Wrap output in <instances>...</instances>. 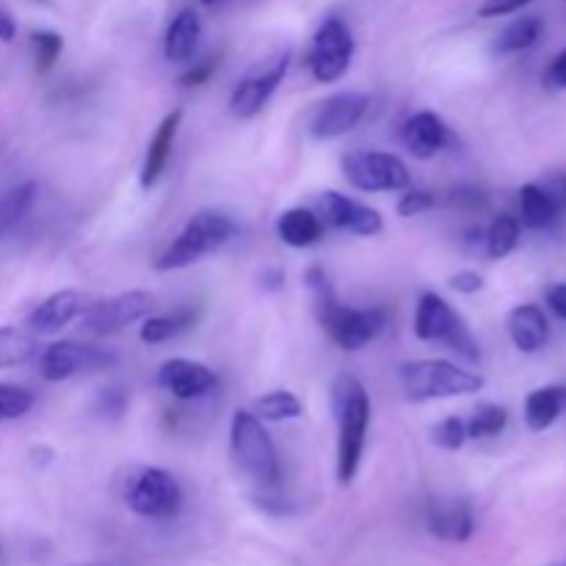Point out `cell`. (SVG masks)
<instances>
[{"mask_svg": "<svg viewBox=\"0 0 566 566\" xmlns=\"http://www.w3.org/2000/svg\"><path fill=\"white\" fill-rule=\"evenodd\" d=\"M304 282H307L310 296H313L318 324L343 352H363L387 329L390 315L385 307H348V304H343L321 265H313L304 274Z\"/></svg>", "mask_w": 566, "mask_h": 566, "instance_id": "obj_1", "label": "cell"}, {"mask_svg": "<svg viewBox=\"0 0 566 566\" xmlns=\"http://www.w3.org/2000/svg\"><path fill=\"white\" fill-rule=\"evenodd\" d=\"M230 451L235 459L238 470L258 486V506L269 512H282L276 503V486L282 481L280 453H276L274 440L265 431L263 420L249 409H235L230 420Z\"/></svg>", "mask_w": 566, "mask_h": 566, "instance_id": "obj_2", "label": "cell"}, {"mask_svg": "<svg viewBox=\"0 0 566 566\" xmlns=\"http://www.w3.org/2000/svg\"><path fill=\"white\" fill-rule=\"evenodd\" d=\"M332 412L337 426V481L348 486L363 464L370 426V396L357 376H337L332 385Z\"/></svg>", "mask_w": 566, "mask_h": 566, "instance_id": "obj_3", "label": "cell"}, {"mask_svg": "<svg viewBox=\"0 0 566 566\" xmlns=\"http://www.w3.org/2000/svg\"><path fill=\"white\" fill-rule=\"evenodd\" d=\"M238 235V224L230 216L219 213V210H199L186 221L175 241L158 254L155 269L158 271H180L188 265L199 263L208 254L219 252L221 247Z\"/></svg>", "mask_w": 566, "mask_h": 566, "instance_id": "obj_4", "label": "cell"}, {"mask_svg": "<svg viewBox=\"0 0 566 566\" xmlns=\"http://www.w3.org/2000/svg\"><path fill=\"white\" fill-rule=\"evenodd\" d=\"M401 390L409 401H446V398L473 396L484 390V379L475 370L448 359H415L398 370Z\"/></svg>", "mask_w": 566, "mask_h": 566, "instance_id": "obj_5", "label": "cell"}, {"mask_svg": "<svg viewBox=\"0 0 566 566\" xmlns=\"http://www.w3.org/2000/svg\"><path fill=\"white\" fill-rule=\"evenodd\" d=\"M415 337L423 343H440L448 352L459 354L470 365L481 363V346L470 332L468 321L440 296V293H423L415 310Z\"/></svg>", "mask_w": 566, "mask_h": 566, "instance_id": "obj_6", "label": "cell"}, {"mask_svg": "<svg viewBox=\"0 0 566 566\" xmlns=\"http://www.w3.org/2000/svg\"><path fill=\"white\" fill-rule=\"evenodd\" d=\"M340 169L348 186L365 193L407 191L412 182L407 164L398 155L379 153V149H354L343 155Z\"/></svg>", "mask_w": 566, "mask_h": 566, "instance_id": "obj_7", "label": "cell"}, {"mask_svg": "<svg viewBox=\"0 0 566 566\" xmlns=\"http://www.w3.org/2000/svg\"><path fill=\"white\" fill-rule=\"evenodd\" d=\"M127 509L144 520H164L177 517L182 509V490L175 475L164 468H144L127 486Z\"/></svg>", "mask_w": 566, "mask_h": 566, "instance_id": "obj_8", "label": "cell"}, {"mask_svg": "<svg viewBox=\"0 0 566 566\" xmlns=\"http://www.w3.org/2000/svg\"><path fill=\"white\" fill-rule=\"evenodd\" d=\"M354 59V33L340 17H326L313 33L307 66L318 83H337Z\"/></svg>", "mask_w": 566, "mask_h": 566, "instance_id": "obj_9", "label": "cell"}, {"mask_svg": "<svg viewBox=\"0 0 566 566\" xmlns=\"http://www.w3.org/2000/svg\"><path fill=\"white\" fill-rule=\"evenodd\" d=\"M287 64H291V50L285 48L276 55H271L269 61L254 66V70H249L238 81V86L232 88L230 114L238 116V119H252V116H258L265 108V103L274 97L276 88H280Z\"/></svg>", "mask_w": 566, "mask_h": 566, "instance_id": "obj_10", "label": "cell"}, {"mask_svg": "<svg viewBox=\"0 0 566 566\" xmlns=\"http://www.w3.org/2000/svg\"><path fill=\"white\" fill-rule=\"evenodd\" d=\"M155 307V296L147 291H127L105 298V302L88 304L83 318V329L97 337H111L125 332L127 326L144 321Z\"/></svg>", "mask_w": 566, "mask_h": 566, "instance_id": "obj_11", "label": "cell"}, {"mask_svg": "<svg viewBox=\"0 0 566 566\" xmlns=\"http://www.w3.org/2000/svg\"><path fill=\"white\" fill-rule=\"evenodd\" d=\"M116 357L105 348L86 346V343L61 340L39 354V374L44 381H66L77 374H92L114 365Z\"/></svg>", "mask_w": 566, "mask_h": 566, "instance_id": "obj_12", "label": "cell"}, {"mask_svg": "<svg viewBox=\"0 0 566 566\" xmlns=\"http://www.w3.org/2000/svg\"><path fill=\"white\" fill-rule=\"evenodd\" d=\"M368 108L370 97L363 92L332 94L329 99H324L315 108L313 119H310V136L318 138V142H332V138L346 136V133H352L363 122Z\"/></svg>", "mask_w": 566, "mask_h": 566, "instance_id": "obj_13", "label": "cell"}, {"mask_svg": "<svg viewBox=\"0 0 566 566\" xmlns=\"http://www.w3.org/2000/svg\"><path fill=\"white\" fill-rule=\"evenodd\" d=\"M315 205H318L321 221L326 227H335V230L352 232L359 238H374L385 230V219H381L379 210L368 208V205L357 202L340 191H321Z\"/></svg>", "mask_w": 566, "mask_h": 566, "instance_id": "obj_14", "label": "cell"}, {"mask_svg": "<svg viewBox=\"0 0 566 566\" xmlns=\"http://www.w3.org/2000/svg\"><path fill=\"white\" fill-rule=\"evenodd\" d=\"M158 387L177 401H197L219 387V376L197 359L175 357L158 368Z\"/></svg>", "mask_w": 566, "mask_h": 566, "instance_id": "obj_15", "label": "cell"}, {"mask_svg": "<svg viewBox=\"0 0 566 566\" xmlns=\"http://www.w3.org/2000/svg\"><path fill=\"white\" fill-rule=\"evenodd\" d=\"M401 142L418 160H431L442 149L453 147L457 136H453V130L440 114H434V111H418V114H412L401 125Z\"/></svg>", "mask_w": 566, "mask_h": 566, "instance_id": "obj_16", "label": "cell"}, {"mask_svg": "<svg viewBox=\"0 0 566 566\" xmlns=\"http://www.w3.org/2000/svg\"><path fill=\"white\" fill-rule=\"evenodd\" d=\"M426 528L434 539L464 545L475 534V514L468 501L457 497H437L426 506Z\"/></svg>", "mask_w": 566, "mask_h": 566, "instance_id": "obj_17", "label": "cell"}, {"mask_svg": "<svg viewBox=\"0 0 566 566\" xmlns=\"http://www.w3.org/2000/svg\"><path fill=\"white\" fill-rule=\"evenodd\" d=\"M86 307V296L81 291H55L31 310L25 326L31 335H55L81 318Z\"/></svg>", "mask_w": 566, "mask_h": 566, "instance_id": "obj_18", "label": "cell"}, {"mask_svg": "<svg viewBox=\"0 0 566 566\" xmlns=\"http://www.w3.org/2000/svg\"><path fill=\"white\" fill-rule=\"evenodd\" d=\"M180 122H182V111L175 108L160 119L158 127H155L153 138H149L147 144V155H144L142 175H138V182H142L144 191L158 186V180L164 177L166 166H169V158H171V149H175V138H177V130H180Z\"/></svg>", "mask_w": 566, "mask_h": 566, "instance_id": "obj_19", "label": "cell"}, {"mask_svg": "<svg viewBox=\"0 0 566 566\" xmlns=\"http://www.w3.org/2000/svg\"><path fill=\"white\" fill-rule=\"evenodd\" d=\"M509 337H512L514 348L523 354H536L551 343V321H547L545 310L536 304H520L509 313Z\"/></svg>", "mask_w": 566, "mask_h": 566, "instance_id": "obj_20", "label": "cell"}, {"mask_svg": "<svg viewBox=\"0 0 566 566\" xmlns=\"http://www.w3.org/2000/svg\"><path fill=\"white\" fill-rule=\"evenodd\" d=\"M202 39V20L193 9L177 11L164 33V55L171 64H188L197 55Z\"/></svg>", "mask_w": 566, "mask_h": 566, "instance_id": "obj_21", "label": "cell"}, {"mask_svg": "<svg viewBox=\"0 0 566 566\" xmlns=\"http://www.w3.org/2000/svg\"><path fill=\"white\" fill-rule=\"evenodd\" d=\"M324 232L326 224L321 221V216L307 208H287L282 210L280 219H276V235H280V241L291 249L315 247V243H321Z\"/></svg>", "mask_w": 566, "mask_h": 566, "instance_id": "obj_22", "label": "cell"}, {"mask_svg": "<svg viewBox=\"0 0 566 566\" xmlns=\"http://www.w3.org/2000/svg\"><path fill=\"white\" fill-rule=\"evenodd\" d=\"M562 216V208H558L556 199L547 193L542 182H525L520 188V224H525L528 230H547Z\"/></svg>", "mask_w": 566, "mask_h": 566, "instance_id": "obj_23", "label": "cell"}, {"mask_svg": "<svg viewBox=\"0 0 566 566\" xmlns=\"http://www.w3.org/2000/svg\"><path fill=\"white\" fill-rule=\"evenodd\" d=\"M566 412V387L547 385L525 398V426L531 431H547Z\"/></svg>", "mask_w": 566, "mask_h": 566, "instance_id": "obj_24", "label": "cell"}, {"mask_svg": "<svg viewBox=\"0 0 566 566\" xmlns=\"http://www.w3.org/2000/svg\"><path fill=\"white\" fill-rule=\"evenodd\" d=\"M542 31H545V25H542L539 17L534 14L517 17V20L509 22V25L501 31V36L495 39V53L512 55V53H523V50H531L542 39Z\"/></svg>", "mask_w": 566, "mask_h": 566, "instance_id": "obj_25", "label": "cell"}, {"mask_svg": "<svg viewBox=\"0 0 566 566\" xmlns=\"http://www.w3.org/2000/svg\"><path fill=\"white\" fill-rule=\"evenodd\" d=\"M520 232H523V224H520L517 216L501 213L492 219V224L486 227L484 232V249L492 260H503L520 247Z\"/></svg>", "mask_w": 566, "mask_h": 566, "instance_id": "obj_26", "label": "cell"}, {"mask_svg": "<svg viewBox=\"0 0 566 566\" xmlns=\"http://www.w3.org/2000/svg\"><path fill=\"white\" fill-rule=\"evenodd\" d=\"M193 321H197V315H193L191 310H180V313L171 315H147L138 337H142L144 343H149V346H158V343H166L171 340V337L182 335L186 329H191Z\"/></svg>", "mask_w": 566, "mask_h": 566, "instance_id": "obj_27", "label": "cell"}, {"mask_svg": "<svg viewBox=\"0 0 566 566\" xmlns=\"http://www.w3.org/2000/svg\"><path fill=\"white\" fill-rule=\"evenodd\" d=\"M39 354L36 335L17 326H0V368H14L25 365Z\"/></svg>", "mask_w": 566, "mask_h": 566, "instance_id": "obj_28", "label": "cell"}, {"mask_svg": "<svg viewBox=\"0 0 566 566\" xmlns=\"http://www.w3.org/2000/svg\"><path fill=\"white\" fill-rule=\"evenodd\" d=\"M252 412L258 415L260 420H274V423H282V420L302 418L304 403L298 401V396H293L291 390H271L254 401Z\"/></svg>", "mask_w": 566, "mask_h": 566, "instance_id": "obj_29", "label": "cell"}, {"mask_svg": "<svg viewBox=\"0 0 566 566\" xmlns=\"http://www.w3.org/2000/svg\"><path fill=\"white\" fill-rule=\"evenodd\" d=\"M33 199H36V182L33 180L22 182V186L11 188L0 197V235L14 230L25 219L28 210L33 208Z\"/></svg>", "mask_w": 566, "mask_h": 566, "instance_id": "obj_30", "label": "cell"}, {"mask_svg": "<svg viewBox=\"0 0 566 566\" xmlns=\"http://www.w3.org/2000/svg\"><path fill=\"white\" fill-rule=\"evenodd\" d=\"M464 426H468V440H492V437L503 434V429L509 426V412L501 403H481L464 420Z\"/></svg>", "mask_w": 566, "mask_h": 566, "instance_id": "obj_31", "label": "cell"}, {"mask_svg": "<svg viewBox=\"0 0 566 566\" xmlns=\"http://www.w3.org/2000/svg\"><path fill=\"white\" fill-rule=\"evenodd\" d=\"M31 50H33V61H36V70L48 72L53 70V64L59 61L61 50H64V39H61L55 31H33Z\"/></svg>", "mask_w": 566, "mask_h": 566, "instance_id": "obj_32", "label": "cell"}, {"mask_svg": "<svg viewBox=\"0 0 566 566\" xmlns=\"http://www.w3.org/2000/svg\"><path fill=\"white\" fill-rule=\"evenodd\" d=\"M33 396L22 387L14 385H0V423L3 420H17L22 415L31 412Z\"/></svg>", "mask_w": 566, "mask_h": 566, "instance_id": "obj_33", "label": "cell"}, {"mask_svg": "<svg viewBox=\"0 0 566 566\" xmlns=\"http://www.w3.org/2000/svg\"><path fill=\"white\" fill-rule=\"evenodd\" d=\"M431 440L437 442L446 451H462L464 442H468V426H464L462 418H446L431 429Z\"/></svg>", "mask_w": 566, "mask_h": 566, "instance_id": "obj_34", "label": "cell"}, {"mask_svg": "<svg viewBox=\"0 0 566 566\" xmlns=\"http://www.w3.org/2000/svg\"><path fill=\"white\" fill-rule=\"evenodd\" d=\"M448 205L459 213H481L490 205V197L481 191L479 186H470V182H462V186H453L451 193H448Z\"/></svg>", "mask_w": 566, "mask_h": 566, "instance_id": "obj_35", "label": "cell"}, {"mask_svg": "<svg viewBox=\"0 0 566 566\" xmlns=\"http://www.w3.org/2000/svg\"><path fill=\"white\" fill-rule=\"evenodd\" d=\"M437 208V197L423 188H409L401 199H398V216L401 219H412V216L426 213V210Z\"/></svg>", "mask_w": 566, "mask_h": 566, "instance_id": "obj_36", "label": "cell"}, {"mask_svg": "<svg viewBox=\"0 0 566 566\" xmlns=\"http://www.w3.org/2000/svg\"><path fill=\"white\" fill-rule=\"evenodd\" d=\"M216 66H219V59H205V61H197V64L191 66V70H186L180 75V86L191 88V86H202V83L210 81V75L216 72Z\"/></svg>", "mask_w": 566, "mask_h": 566, "instance_id": "obj_37", "label": "cell"}, {"mask_svg": "<svg viewBox=\"0 0 566 566\" xmlns=\"http://www.w3.org/2000/svg\"><path fill=\"white\" fill-rule=\"evenodd\" d=\"M531 0H484V6L479 9V17H484V20H492V17H506V14H514V11L525 9Z\"/></svg>", "mask_w": 566, "mask_h": 566, "instance_id": "obj_38", "label": "cell"}, {"mask_svg": "<svg viewBox=\"0 0 566 566\" xmlns=\"http://www.w3.org/2000/svg\"><path fill=\"white\" fill-rule=\"evenodd\" d=\"M448 285L453 287L457 293H464V296H473V293H479L481 287H484V276L479 274V271H459V274L451 276V282Z\"/></svg>", "mask_w": 566, "mask_h": 566, "instance_id": "obj_39", "label": "cell"}, {"mask_svg": "<svg viewBox=\"0 0 566 566\" xmlns=\"http://www.w3.org/2000/svg\"><path fill=\"white\" fill-rule=\"evenodd\" d=\"M545 302L558 318L566 321V282H553L545 287Z\"/></svg>", "mask_w": 566, "mask_h": 566, "instance_id": "obj_40", "label": "cell"}, {"mask_svg": "<svg viewBox=\"0 0 566 566\" xmlns=\"http://www.w3.org/2000/svg\"><path fill=\"white\" fill-rule=\"evenodd\" d=\"M99 412L119 418L125 412V392L122 390H103L99 392Z\"/></svg>", "mask_w": 566, "mask_h": 566, "instance_id": "obj_41", "label": "cell"}, {"mask_svg": "<svg viewBox=\"0 0 566 566\" xmlns=\"http://www.w3.org/2000/svg\"><path fill=\"white\" fill-rule=\"evenodd\" d=\"M542 186L547 188L556 205L562 208V213H566V171H558V175H551L547 180H542Z\"/></svg>", "mask_w": 566, "mask_h": 566, "instance_id": "obj_42", "label": "cell"}, {"mask_svg": "<svg viewBox=\"0 0 566 566\" xmlns=\"http://www.w3.org/2000/svg\"><path fill=\"white\" fill-rule=\"evenodd\" d=\"M545 81L551 83L553 88H566V50H562V53L551 61Z\"/></svg>", "mask_w": 566, "mask_h": 566, "instance_id": "obj_43", "label": "cell"}, {"mask_svg": "<svg viewBox=\"0 0 566 566\" xmlns=\"http://www.w3.org/2000/svg\"><path fill=\"white\" fill-rule=\"evenodd\" d=\"M17 36V22L14 17L6 9H0V42H11Z\"/></svg>", "mask_w": 566, "mask_h": 566, "instance_id": "obj_44", "label": "cell"}, {"mask_svg": "<svg viewBox=\"0 0 566 566\" xmlns=\"http://www.w3.org/2000/svg\"><path fill=\"white\" fill-rule=\"evenodd\" d=\"M282 282H285V274H282V271H269V274H263V285L269 287V291L282 287Z\"/></svg>", "mask_w": 566, "mask_h": 566, "instance_id": "obj_45", "label": "cell"}, {"mask_svg": "<svg viewBox=\"0 0 566 566\" xmlns=\"http://www.w3.org/2000/svg\"><path fill=\"white\" fill-rule=\"evenodd\" d=\"M199 3H202V6H219L221 0H199Z\"/></svg>", "mask_w": 566, "mask_h": 566, "instance_id": "obj_46", "label": "cell"}, {"mask_svg": "<svg viewBox=\"0 0 566 566\" xmlns=\"http://www.w3.org/2000/svg\"><path fill=\"white\" fill-rule=\"evenodd\" d=\"M562 566H566V562H564V564H562Z\"/></svg>", "mask_w": 566, "mask_h": 566, "instance_id": "obj_47", "label": "cell"}]
</instances>
